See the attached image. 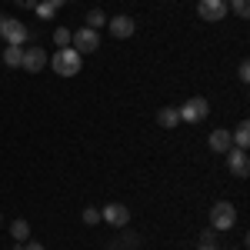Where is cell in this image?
I'll list each match as a JSON object with an SVG mask.
<instances>
[{"label":"cell","instance_id":"cell-21","mask_svg":"<svg viewBox=\"0 0 250 250\" xmlns=\"http://www.w3.org/2000/svg\"><path fill=\"white\" fill-rule=\"evenodd\" d=\"M237 77L244 80V83L250 80V63H247V60H240V67H237Z\"/></svg>","mask_w":250,"mask_h":250},{"label":"cell","instance_id":"cell-26","mask_svg":"<svg viewBox=\"0 0 250 250\" xmlns=\"http://www.w3.org/2000/svg\"><path fill=\"white\" fill-rule=\"evenodd\" d=\"M47 3H50V7H54V10H60V7H63V3H67V0H47Z\"/></svg>","mask_w":250,"mask_h":250},{"label":"cell","instance_id":"cell-18","mask_svg":"<svg viewBox=\"0 0 250 250\" xmlns=\"http://www.w3.org/2000/svg\"><path fill=\"white\" fill-rule=\"evenodd\" d=\"M34 10H37V17H40V20H54V17H57V10H54L47 0H37V7H34Z\"/></svg>","mask_w":250,"mask_h":250},{"label":"cell","instance_id":"cell-19","mask_svg":"<svg viewBox=\"0 0 250 250\" xmlns=\"http://www.w3.org/2000/svg\"><path fill=\"white\" fill-rule=\"evenodd\" d=\"M70 37H74V34H70L67 27H57V30H54V43H57V50H60V47H70Z\"/></svg>","mask_w":250,"mask_h":250},{"label":"cell","instance_id":"cell-4","mask_svg":"<svg viewBox=\"0 0 250 250\" xmlns=\"http://www.w3.org/2000/svg\"><path fill=\"white\" fill-rule=\"evenodd\" d=\"M177 114H180V124H200L204 117L210 114V104H207L204 97H190V100H187Z\"/></svg>","mask_w":250,"mask_h":250},{"label":"cell","instance_id":"cell-25","mask_svg":"<svg viewBox=\"0 0 250 250\" xmlns=\"http://www.w3.org/2000/svg\"><path fill=\"white\" fill-rule=\"evenodd\" d=\"M7 20H10L7 14H0V40H3V30H7Z\"/></svg>","mask_w":250,"mask_h":250},{"label":"cell","instance_id":"cell-24","mask_svg":"<svg viewBox=\"0 0 250 250\" xmlns=\"http://www.w3.org/2000/svg\"><path fill=\"white\" fill-rule=\"evenodd\" d=\"M20 250H43V244H37V240H30V244H23Z\"/></svg>","mask_w":250,"mask_h":250},{"label":"cell","instance_id":"cell-14","mask_svg":"<svg viewBox=\"0 0 250 250\" xmlns=\"http://www.w3.org/2000/svg\"><path fill=\"white\" fill-rule=\"evenodd\" d=\"M10 237H14V244H27L30 224H27V220H14V224H10Z\"/></svg>","mask_w":250,"mask_h":250},{"label":"cell","instance_id":"cell-9","mask_svg":"<svg viewBox=\"0 0 250 250\" xmlns=\"http://www.w3.org/2000/svg\"><path fill=\"white\" fill-rule=\"evenodd\" d=\"M227 167H230V173L233 177H247L250 173V157H247V150H240V147H230L227 150Z\"/></svg>","mask_w":250,"mask_h":250},{"label":"cell","instance_id":"cell-7","mask_svg":"<svg viewBox=\"0 0 250 250\" xmlns=\"http://www.w3.org/2000/svg\"><path fill=\"white\" fill-rule=\"evenodd\" d=\"M47 54H43V47H23V60H20V67L27 70V74H40L43 67H47Z\"/></svg>","mask_w":250,"mask_h":250},{"label":"cell","instance_id":"cell-23","mask_svg":"<svg viewBox=\"0 0 250 250\" xmlns=\"http://www.w3.org/2000/svg\"><path fill=\"white\" fill-rule=\"evenodd\" d=\"M17 7H23V10H34V7H37V0H17Z\"/></svg>","mask_w":250,"mask_h":250},{"label":"cell","instance_id":"cell-12","mask_svg":"<svg viewBox=\"0 0 250 250\" xmlns=\"http://www.w3.org/2000/svg\"><path fill=\"white\" fill-rule=\"evenodd\" d=\"M157 124H160L164 130H173V127L180 124V114H177V107H160V110H157Z\"/></svg>","mask_w":250,"mask_h":250},{"label":"cell","instance_id":"cell-10","mask_svg":"<svg viewBox=\"0 0 250 250\" xmlns=\"http://www.w3.org/2000/svg\"><path fill=\"white\" fill-rule=\"evenodd\" d=\"M100 220H107L110 227H127V224H130V210H127L124 204H107V207L100 210Z\"/></svg>","mask_w":250,"mask_h":250},{"label":"cell","instance_id":"cell-22","mask_svg":"<svg viewBox=\"0 0 250 250\" xmlns=\"http://www.w3.org/2000/svg\"><path fill=\"white\" fill-rule=\"evenodd\" d=\"M213 240H217V230H213V227H210V230H204V244H213Z\"/></svg>","mask_w":250,"mask_h":250},{"label":"cell","instance_id":"cell-16","mask_svg":"<svg viewBox=\"0 0 250 250\" xmlns=\"http://www.w3.org/2000/svg\"><path fill=\"white\" fill-rule=\"evenodd\" d=\"M87 27H90V30H100V27H107V14H104V10H100V7H94V10H87Z\"/></svg>","mask_w":250,"mask_h":250},{"label":"cell","instance_id":"cell-28","mask_svg":"<svg viewBox=\"0 0 250 250\" xmlns=\"http://www.w3.org/2000/svg\"><path fill=\"white\" fill-rule=\"evenodd\" d=\"M0 220H3V217H0Z\"/></svg>","mask_w":250,"mask_h":250},{"label":"cell","instance_id":"cell-8","mask_svg":"<svg viewBox=\"0 0 250 250\" xmlns=\"http://www.w3.org/2000/svg\"><path fill=\"white\" fill-rule=\"evenodd\" d=\"M107 27H110V34H114L117 40H127V37H134L137 20L127 17V14H117V17H107Z\"/></svg>","mask_w":250,"mask_h":250},{"label":"cell","instance_id":"cell-20","mask_svg":"<svg viewBox=\"0 0 250 250\" xmlns=\"http://www.w3.org/2000/svg\"><path fill=\"white\" fill-rule=\"evenodd\" d=\"M83 224H87V227L100 224V210H97V207H87V210H83Z\"/></svg>","mask_w":250,"mask_h":250},{"label":"cell","instance_id":"cell-17","mask_svg":"<svg viewBox=\"0 0 250 250\" xmlns=\"http://www.w3.org/2000/svg\"><path fill=\"white\" fill-rule=\"evenodd\" d=\"M227 10H233L237 17H247L250 14V0H227Z\"/></svg>","mask_w":250,"mask_h":250},{"label":"cell","instance_id":"cell-11","mask_svg":"<svg viewBox=\"0 0 250 250\" xmlns=\"http://www.w3.org/2000/svg\"><path fill=\"white\" fill-rule=\"evenodd\" d=\"M207 144H210V150H213V154H227V150L233 147L230 130H227V127H217V130L210 134V140H207Z\"/></svg>","mask_w":250,"mask_h":250},{"label":"cell","instance_id":"cell-15","mask_svg":"<svg viewBox=\"0 0 250 250\" xmlns=\"http://www.w3.org/2000/svg\"><path fill=\"white\" fill-rule=\"evenodd\" d=\"M0 60H3L7 67H20V60H23V47H3Z\"/></svg>","mask_w":250,"mask_h":250},{"label":"cell","instance_id":"cell-1","mask_svg":"<svg viewBox=\"0 0 250 250\" xmlns=\"http://www.w3.org/2000/svg\"><path fill=\"white\" fill-rule=\"evenodd\" d=\"M47 63L54 67V74H60V77H77L80 67H83V57H80L74 47H60V50L47 60Z\"/></svg>","mask_w":250,"mask_h":250},{"label":"cell","instance_id":"cell-3","mask_svg":"<svg viewBox=\"0 0 250 250\" xmlns=\"http://www.w3.org/2000/svg\"><path fill=\"white\" fill-rule=\"evenodd\" d=\"M70 47L77 50L80 57H83V54H97V50H100V30H90V27H80V30H74Z\"/></svg>","mask_w":250,"mask_h":250},{"label":"cell","instance_id":"cell-13","mask_svg":"<svg viewBox=\"0 0 250 250\" xmlns=\"http://www.w3.org/2000/svg\"><path fill=\"white\" fill-rule=\"evenodd\" d=\"M233 147H240V150H247V144H250V124L247 120H240V124H237V130H233Z\"/></svg>","mask_w":250,"mask_h":250},{"label":"cell","instance_id":"cell-2","mask_svg":"<svg viewBox=\"0 0 250 250\" xmlns=\"http://www.w3.org/2000/svg\"><path fill=\"white\" fill-rule=\"evenodd\" d=\"M233 224H237V207L230 200H217L210 207V227L213 230H230Z\"/></svg>","mask_w":250,"mask_h":250},{"label":"cell","instance_id":"cell-5","mask_svg":"<svg viewBox=\"0 0 250 250\" xmlns=\"http://www.w3.org/2000/svg\"><path fill=\"white\" fill-rule=\"evenodd\" d=\"M27 40H30V27L10 17L7 20V30H3V43H7V47H23Z\"/></svg>","mask_w":250,"mask_h":250},{"label":"cell","instance_id":"cell-27","mask_svg":"<svg viewBox=\"0 0 250 250\" xmlns=\"http://www.w3.org/2000/svg\"><path fill=\"white\" fill-rule=\"evenodd\" d=\"M200 250H217V244H204V240H200Z\"/></svg>","mask_w":250,"mask_h":250},{"label":"cell","instance_id":"cell-6","mask_svg":"<svg viewBox=\"0 0 250 250\" xmlns=\"http://www.w3.org/2000/svg\"><path fill=\"white\" fill-rule=\"evenodd\" d=\"M197 14H200V20H207V23H217V20L227 17V0H200L197 3Z\"/></svg>","mask_w":250,"mask_h":250}]
</instances>
